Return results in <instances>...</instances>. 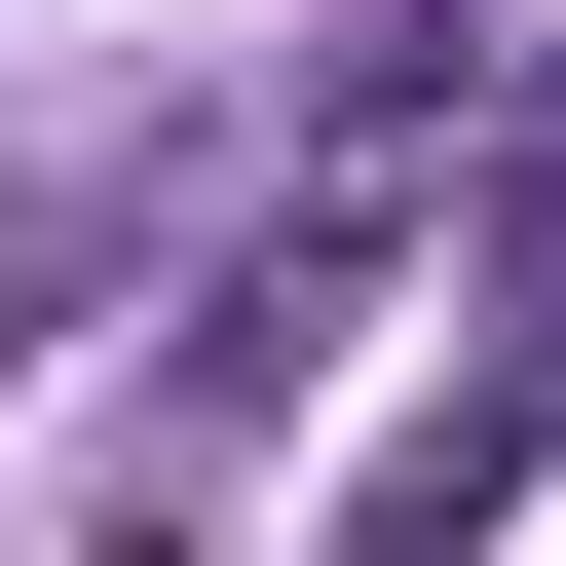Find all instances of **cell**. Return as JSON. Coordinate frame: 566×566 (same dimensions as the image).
I'll use <instances>...</instances> for the list:
<instances>
[{"label":"cell","mask_w":566,"mask_h":566,"mask_svg":"<svg viewBox=\"0 0 566 566\" xmlns=\"http://www.w3.org/2000/svg\"><path fill=\"white\" fill-rule=\"evenodd\" d=\"M528 453H566V189H528V264H491V340H453V416L378 453V528H340V566H491V491H528Z\"/></svg>","instance_id":"1"}]
</instances>
